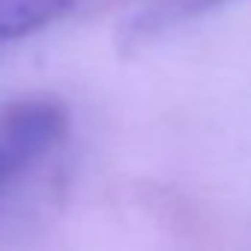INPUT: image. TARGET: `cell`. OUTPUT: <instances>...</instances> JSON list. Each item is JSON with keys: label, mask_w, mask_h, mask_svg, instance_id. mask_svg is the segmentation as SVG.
Returning <instances> with one entry per match:
<instances>
[{"label": "cell", "mask_w": 251, "mask_h": 251, "mask_svg": "<svg viewBox=\"0 0 251 251\" xmlns=\"http://www.w3.org/2000/svg\"><path fill=\"white\" fill-rule=\"evenodd\" d=\"M68 127V112L53 98H21L0 106V192L42 160Z\"/></svg>", "instance_id": "obj_1"}, {"label": "cell", "mask_w": 251, "mask_h": 251, "mask_svg": "<svg viewBox=\"0 0 251 251\" xmlns=\"http://www.w3.org/2000/svg\"><path fill=\"white\" fill-rule=\"evenodd\" d=\"M230 3V0H154V6L148 12L139 15V21L133 24V33L139 36H151L160 30H169L172 24H180L186 18H195L213 6Z\"/></svg>", "instance_id": "obj_2"}]
</instances>
